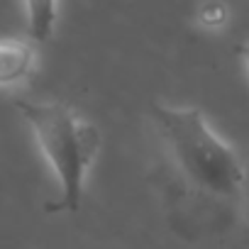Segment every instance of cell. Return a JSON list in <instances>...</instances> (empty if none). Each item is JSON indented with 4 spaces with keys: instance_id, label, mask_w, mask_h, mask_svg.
I'll return each instance as SVG.
<instances>
[{
    "instance_id": "6da1fadb",
    "label": "cell",
    "mask_w": 249,
    "mask_h": 249,
    "mask_svg": "<svg viewBox=\"0 0 249 249\" xmlns=\"http://www.w3.org/2000/svg\"><path fill=\"white\" fill-rule=\"evenodd\" d=\"M152 120L181 176L198 191L232 198L242 193L244 164L198 107L152 105Z\"/></svg>"
},
{
    "instance_id": "7a4b0ae2",
    "label": "cell",
    "mask_w": 249,
    "mask_h": 249,
    "mask_svg": "<svg viewBox=\"0 0 249 249\" xmlns=\"http://www.w3.org/2000/svg\"><path fill=\"white\" fill-rule=\"evenodd\" d=\"M22 120L52 166L59 186L61 200L52 203L49 213H76L81 208L86 176L100 149V132L93 122H88L81 112H76L66 103H37V100H18L15 103Z\"/></svg>"
},
{
    "instance_id": "3957f363",
    "label": "cell",
    "mask_w": 249,
    "mask_h": 249,
    "mask_svg": "<svg viewBox=\"0 0 249 249\" xmlns=\"http://www.w3.org/2000/svg\"><path fill=\"white\" fill-rule=\"evenodd\" d=\"M37 52L27 39L0 37V88L27 81L35 71Z\"/></svg>"
},
{
    "instance_id": "277c9868",
    "label": "cell",
    "mask_w": 249,
    "mask_h": 249,
    "mask_svg": "<svg viewBox=\"0 0 249 249\" xmlns=\"http://www.w3.org/2000/svg\"><path fill=\"white\" fill-rule=\"evenodd\" d=\"M27 32L35 42H47L59 20V0H25Z\"/></svg>"
},
{
    "instance_id": "5b68a950",
    "label": "cell",
    "mask_w": 249,
    "mask_h": 249,
    "mask_svg": "<svg viewBox=\"0 0 249 249\" xmlns=\"http://www.w3.org/2000/svg\"><path fill=\"white\" fill-rule=\"evenodd\" d=\"M196 20L205 30H220V27L227 25L230 10L222 0H205V3H200V8L196 13Z\"/></svg>"
},
{
    "instance_id": "8992f818",
    "label": "cell",
    "mask_w": 249,
    "mask_h": 249,
    "mask_svg": "<svg viewBox=\"0 0 249 249\" xmlns=\"http://www.w3.org/2000/svg\"><path fill=\"white\" fill-rule=\"evenodd\" d=\"M242 203H244V213H247V217H249V166L244 169V183H242Z\"/></svg>"
},
{
    "instance_id": "52a82bcc",
    "label": "cell",
    "mask_w": 249,
    "mask_h": 249,
    "mask_svg": "<svg viewBox=\"0 0 249 249\" xmlns=\"http://www.w3.org/2000/svg\"><path fill=\"white\" fill-rule=\"evenodd\" d=\"M239 56H242V64H244V69H247V76H249V44H244V47H242Z\"/></svg>"
}]
</instances>
